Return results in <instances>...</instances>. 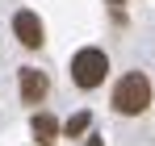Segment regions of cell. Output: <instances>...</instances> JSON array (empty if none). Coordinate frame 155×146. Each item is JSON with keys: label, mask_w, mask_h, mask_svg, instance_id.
<instances>
[{"label": "cell", "mask_w": 155, "mask_h": 146, "mask_svg": "<svg viewBox=\"0 0 155 146\" xmlns=\"http://www.w3.org/2000/svg\"><path fill=\"white\" fill-rule=\"evenodd\" d=\"M17 88H21V100H25V104H42V100H46V92H51V75L38 71V67H21Z\"/></svg>", "instance_id": "obj_3"}, {"label": "cell", "mask_w": 155, "mask_h": 146, "mask_svg": "<svg viewBox=\"0 0 155 146\" xmlns=\"http://www.w3.org/2000/svg\"><path fill=\"white\" fill-rule=\"evenodd\" d=\"M29 129H34V138H38V146H54V142H59V134H63V125L54 121L51 113H34V121H29Z\"/></svg>", "instance_id": "obj_5"}, {"label": "cell", "mask_w": 155, "mask_h": 146, "mask_svg": "<svg viewBox=\"0 0 155 146\" xmlns=\"http://www.w3.org/2000/svg\"><path fill=\"white\" fill-rule=\"evenodd\" d=\"M13 33H17V42L29 50L42 46V21H38V13H29V8H21V13H13Z\"/></svg>", "instance_id": "obj_4"}, {"label": "cell", "mask_w": 155, "mask_h": 146, "mask_svg": "<svg viewBox=\"0 0 155 146\" xmlns=\"http://www.w3.org/2000/svg\"><path fill=\"white\" fill-rule=\"evenodd\" d=\"M147 104H151V79L143 71H126L113 88V109L126 113V117H138Z\"/></svg>", "instance_id": "obj_1"}, {"label": "cell", "mask_w": 155, "mask_h": 146, "mask_svg": "<svg viewBox=\"0 0 155 146\" xmlns=\"http://www.w3.org/2000/svg\"><path fill=\"white\" fill-rule=\"evenodd\" d=\"M84 129H88V113H76V117H71V121L63 125V134H67V138H80V134H84Z\"/></svg>", "instance_id": "obj_6"}, {"label": "cell", "mask_w": 155, "mask_h": 146, "mask_svg": "<svg viewBox=\"0 0 155 146\" xmlns=\"http://www.w3.org/2000/svg\"><path fill=\"white\" fill-rule=\"evenodd\" d=\"M105 75H109V59H105V50H97V46H84L71 59V79H76V88H101L105 84Z\"/></svg>", "instance_id": "obj_2"}, {"label": "cell", "mask_w": 155, "mask_h": 146, "mask_svg": "<svg viewBox=\"0 0 155 146\" xmlns=\"http://www.w3.org/2000/svg\"><path fill=\"white\" fill-rule=\"evenodd\" d=\"M88 146H105V142H101V138H97V134H88Z\"/></svg>", "instance_id": "obj_7"}]
</instances>
